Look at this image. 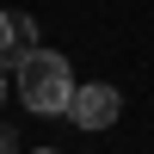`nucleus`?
<instances>
[{"mask_svg":"<svg viewBox=\"0 0 154 154\" xmlns=\"http://www.w3.org/2000/svg\"><path fill=\"white\" fill-rule=\"evenodd\" d=\"M74 86L80 80H74L68 56H56V49H43V43L19 62V99H25V111H37V117H68Z\"/></svg>","mask_w":154,"mask_h":154,"instance_id":"f257e3e1","label":"nucleus"},{"mask_svg":"<svg viewBox=\"0 0 154 154\" xmlns=\"http://www.w3.org/2000/svg\"><path fill=\"white\" fill-rule=\"evenodd\" d=\"M117 111H123L117 86H105V80H86V86H74V105H68V117L80 123V130H111V123H117Z\"/></svg>","mask_w":154,"mask_h":154,"instance_id":"f03ea898","label":"nucleus"},{"mask_svg":"<svg viewBox=\"0 0 154 154\" xmlns=\"http://www.w3.org/2000/svg\"><path fill=\"white\" fill-rule=\"evenodd\" d=\"M31 49H37V19H25V12H0V68H19Z\"/></svg>","mask_w":154,"mask_h":154,"instance_id":"7ed1b4c3","label":"nucleus"},{"mask_svg":"<svg viewBox=\"0 0 154 154\" xmlns=\"http://www.w3.org/2000/svg\"><path fill=\"white\" fill-rule=\"evenodd\" d=\"M0 154H12V136H6V130H0Z\"/></svg>","mask_w":154,"mask_h":154,"instance_id":"20e7f679","label":"nucleus"},{"mask_svg":"<svg viewBox=\"0 0 154 154\" xmlns=\"http://www.w3.org/2000/svg\"><path fill=\"white\" fill-rule=\"evenodd\" d=\"M0 105H6V68H0Z\"/></svg>","mask_w":154,"mask_h":154,"instance_id":"39448f33","label":"nucleus"},{"mask_svg":"<svg viewBox=\"0 0 154 154\" xmlns=\"http://www.w3.org/2000/svg\"><path fill=\"white\" fill-rule=\"evenodd\" d=\"M31 154H56V148H31Z\"/></svg>","mask_w":154,"mask_h":154,"instance_id":"423d86ee","label":"nucleus"}]
</instances>
